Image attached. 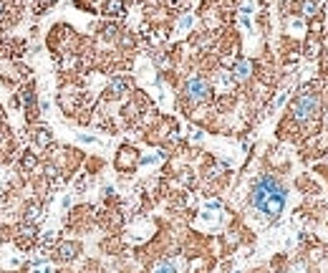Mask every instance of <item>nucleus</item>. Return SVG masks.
Masks as SVG:
<instances>
[{"label":"nucleus","instance_id":"9","mask_svg":"<svg viewBox=\"0 0 328 273\" xmlns=\"http://www.w3.org/2000/svg\"><path fill=\"white\" fill-rule=\"evenodd\" d=\"M104 15L106 18H124L126 15V0H106L104 3Z\"/></svg>","mask_w":328,"mask_h":273},{"label":"nucleus","instance_id":"13","mask_svg":"<svg viewBox=\"0 0 328 273\" xmlns=\"http://www.w3.org/2000/svg\"><path fill=\"white\" fill-rule=\"evenodd\" d=\"M318 53H321V41H318V35H311L305 41V56L308 59H316Z\"/></svg>","mask_w":328,"mask_h":273},{"label":"nucleus","instance_id":"14","mask_svg":"<svg viewBox=\"0 0 328 273\" xmlns=\"http://www.w3.org/2000/svg\"><path fill=\"white\" fill-rule=\"evenodd\" d=\"M35 165H38V157L33 154V152H26L23 154V159H21V167H23V172H30V170H35Z\"/></svg>","mask_w":328,"mask_h":273},{"label":"nucleus","instance_id":"15","mask_svg":"<svg viewBox=\"0 0 328 273\" xmlns=\"http://www.w3.org/2000/svg\"><path fill=\"white\" fill-rule=\"evenodd\" d=\"M151 273H177V268H175L172 261H159V263L151 268Z\"/></svg>","mask_w":328,"mask_h":273},{"label":"nucleus","instance_id":"2","mask_svg":"<svg viewBox=\"0 0 328 273\" xmlns=\"http://www.w3.org/2000/svg\"><path fill=\"white\" fill-rule=\"evenodd\" d=\"M321 112H323V96L313 86H305L303 91H298L296 99L291 101V119L300 124V126L313 124L321 117Z\"/></svg>","mask_w":328,"mask_h":273},{"label":"nucleus","instance_id":"1","mask_svg":"<svg viewBox=\"0 0 328 273\" xmlns=\"http://www.w3.org/2000/svg\"><path fill=\"white\" fill-rule=\"evenodd\" d=\"M285 197H288V190L280 185L278 177H273V175H260L258 180L253 182L250 205L258 212H263L265 217H270V220H275L283 212Z\"/></svg>","mask_w":328,"mask_h":273},{"label":"nucleus","instance_id":"16","mask_svg":"<svg viewBox=\"0 0 328 273\" xmlns=\"http://www.w3.org/2000/svg\"><path fill=\"white\" fill-rule=\"evenodd\" d=\"M192 26V15H184L182 21H179V28H189Z\"/></svg>","mask_w":328,"mask_h":273},{"label":"nucleus","instance_id":"6","mask_svg":"<svg viewBox=\"0 0 328 273\" xmlns=\"http://www.w3.org/2000/svg\"><path fill=\"white\" fill-rule=\"evenodd\" d=\"M131 89V81L126 79V76H117V79H111V84L106 86V96L109 99H121V96H126Z\"/></svg>","mask_w":328,"mask_h":273},{"label":"nucleus","instance_id":"5","mask_svg":"<svg viewBox=\"0 0 328 273\" xmlns=\"http://www.w3.org/2000/svg\"><path fill=\"white\" fill-rule=\"evenodd\" d=\"M53 256H56V261H61V263L76 261V258L81 256V243H76V241H61L59 245H56V250H53Z\"/></svg>","mask_w":328,"mask_h":273},{"label":"nucleus","instance_id":"11","mask_svg":"<svg viewBox=\"0 0 328 273\" xmlns=\"http://www.w3.org/2000/svg\"><path fill=\"white\" fill-rule=\"evenodd\" d=\"M43 217V208L38 205V203H30L28 208H26V215H23V220L30 223V225H38V220Z\"/></svg>","mask_w":328,"mask_h":273},{"label":"nucleus","instance_id":"4","mask_svg":"<svg viewBox=\"0 0 328 273\" xmlns=\"http://www.w3.org/2000/svg\"><path fill=\"white\" fill-rule=\"evenodd\" d=\"M114 165H117L119 172H134L137 165H139V152L134 147H129V144H124L117 154V159H114Z\"/></svg>","mask_w":328,"mask_h":273},{"label":"nucleus","instance_id":"10","mask_svg":"<svg viewBox=\"0 0 328 273\" xmlns=\"http://www.w3.org/2000/svg\"><path fill=\"white\" fill-rule=\"evenodd\" d=\"M321 10H323L321 0H300V13H303V18H318Z\"/></svg>","mask_w":328,"mask_h":273},{"label":"nucleus","instance_id":"12","mask_svg":"<svg viewBox=\"0 0 328 273\" xmlns=\"http://www.w3.org/2000/svg\"><path fill=\"white\" fill-rule=\"evenodd\" d=\"M33 142L41 147V150H46V147H51V142H53V134L48 132V129H35V134H33Z\"/></svg>","mask_w":328,"mask_h":273},{"label":"nucleus","instance_id":"8","mask_svg":"<svg viewBox=\"0 0 328 273\" xmlns=\"http://www.w3.org/2000/svg\"><path fill=\"white\" fill-rule=\"evenodd\" d=\"M35 235H38V225H30V223H23V225L15 230V241L21 243L23 248H28L30 243L35 241Z\"/></svg>","mask_w":328,"mask_h":273},{"label":"nucleus","instance_id":"7","mask_svg":"<svg viewBox=\"0 0 328 273\" xmlns=\"http://www.w3.org/2000/svg\"><path fill=\"white\" fill-rule=\"evenodd\" d=\"M250 76H253V61L250 59H238L235 61V66H233V81L245 84Z\"/></svg>","mask_w":328,"mask_h":273},{"label":"nucleus","instance_id":"17","mask_svg":"<svg viewBox=\"0 0 328 273\" xmlns=\"http://www.w3.org/2000/svg\"><path fill=\"white\" fill-rule=\"evenodd\" d=\"M3 13H5V0H0V18H3Z\"/></svg>","mask_w":328,"mask_h":273},{"label":"nucleus","instance_id":"3","mask_svg":"<svg viewBox=\"0 0 328 273\" xmlns=\"http://www.w3.org/2000/svg\"><path fill=\"white\" fill-rule=\"evenodd\" d=\"M182 96H184L192 106L207 104L209 99H212V84H209V79L200 76V74L189 76V79L184 81V86H182Z\"/></svg>","mask_w":328,"mask_h":273}]
</instances>
